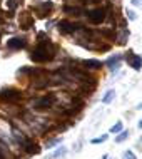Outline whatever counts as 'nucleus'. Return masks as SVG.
<instances>
[{
	"instance_id": "8",
	"label": "nucleus",
	"mask_w": 142,
	"mask_h": 159,
	"mask_svg": "<svg viewBox=\"0 0 142 159\" xmlns=\"http://www.w3.org/2000/svg\"><path fill=\"white\" fill-rule=\"evenodd\" d=\"M7 45L10 47V49H24V47L27 45V40H25V39L15 37V39H10V40L7 42Z\"/></svg>"
},
{
	"instance_id": "18",
	"label": "nucleus",
	"mask_w": 142,
	"mask_h": 159,
	"mask_svg": "<svg viewBox=\"0 0 142 159\" xmlns=\"http://www.w3.org/2000/svg\"><path fill=\"white\" fill-rule=\"evenodd\" d=\"M62 154H65V149H59L55 154H52V157H59V156H62Z\"/></svg>"
},
{
	"instance_id": "16",
	"label": "nucleus",
	"mask_w": 142,
	"mask_h": 159,
	"mask_svg": "<svg viewBox=\"0 0 142 159\" xmlns=\"http://www.w3.org/2000/svg\"><path fill=\"white\" fill-rule=\"evenodd\" d=\"M107 139H109V136L104 134V136H100V137H95V139H92L90 143H92V144H100V143H105Z\"/></svg>"
},
{
	"instance_id": "12",
	"label": "nucleus",
	"mask_w": 142,
	"mask_h": 159,
	"mask_svg": "<svg viewBox=\"0 0 142 159\" xmlns=\"http://www.w3.org/2000/svg\"><path fill=\"white\" fill-rule=\"evenodd\" d=\"M64 12H69V14H74V15H80L82 14V10L80 8H77V7H64Z\"/></svg>"
},
{
	"instance_id": "11",
	"label": "nucleus",
	"mask_w": 142,
	"mask_h": 159,
	"mask_svg": "<svg viewBox=\"0 0 142 159\" xmlns=\"http://www.w3.org/2000/svg\"><path fill=\"white\" fill-rule=\"evenodd\" d=\"M119 61H120L119 55H115V57H110L109 61H107V66L112 69V70H114V69H119Z\"/></svg>"
},
{
	"instance_id": "10",
	"label": "nucleus",
	"mask_w": 142,
	"mask_h": 159,
	"mask_svg": "<svg viewBox=\"0 0 142 159\" xmlns=\"http://www.w3.org/2000/svg\"><path fill=\"white\" fill-rule=\"evenodd\" d=\"M114 97H115V91H114V89H109V91L105 92V96L102 97V102H104V104H109Z\"/></svg>"
},
{
	"instance_id": "7",
	"label": "nucleus",
	"mask_w": 142,
	"mask_h": 159,
	"mask_svg": "<svg viewBox=\"0 0 142 159\" xmlns=\"http://www.w3.org/2000/svg\"><path fill=\"white\" fill-rule=\"evenodd\" d=\"M22 148H25V151H27L29 154H38L40 152V146H38L37 143H33L32 139H29V137L24 141Z\"/></svg>"
},
{
	"instance_id": "4",
	"label": "nucleus",
	"mask_w": 142,
	"mask_h": 159,
	"mask_svg": "<svg viewBox=\"0 0 142 159\" xmlns=\"http://www.w3.org/2000/svg\"><path fill=\"white\" fill-rule=\"evenodd\" d=\"M59 29H60V32H64V34H72V32L80 30V25L74 24V22H69V20H60Z\"/></svg>"
},
{
	"instance_id": "5",
	"label": "nucleus",
	"mask_w": 142,
	"mask_h": 159,
	"mask_svg": "<svg viewBox=\"0 0 142 159\" xmlns=\"http://www.w3.org/2000/svg\"><path fill=\"white\" fill-rule=\"evenodd\" d=\"M104 19H105V10H104V8H95V10H92V12L89 14V20H90L94 25L100 24Z\"/></svg>"
},
{
	"instance_id": "9",
	"label": "nucleus",
	"mask_w": 142,
	"mask_h": 159,
	"mask_svg": "<svg viewBox=\"0 0 142 159\" xmlns=\"http://www.w3.org/2000/svg\"><path fill=\"white\" fill-rule=\"evenodd\" d=\"M84 66L87 67V69H100L102 67V62L94 61V59H89V61H84Z\"/></svg>"
},
{
	"instance_id": "24",
	"label": "nucleus",
	"mask_w": 142,
	"mask_h": 159,
	"mask_svg": "<svg viewBox=\"0 0 142 159\" xmlns=\"http://www.w3.org/2000/svg\"><path fill=\"white\" fill-rule=\"evenodd\" d=\"M102 159H110V157H109V156H107V154H105V156H104V157H102Z\"/></svg>"
},
{
	"instance_id": "15",
	"label": "nucleus",
	"mask_w": 142,
	"mask_h": 159,
	"mask_svg": "<svg viewBox=\"0 0 142 159\" xmlns=\"http://www.w3.org/2000/svg\"><path fill=\"white\" fill-rule=\"evenodd\" d=\"M120 131H122V122H115L114 124V126L112 127H110V132H112V134H117V132H120Z\"/></svg>"
},
{
	"instance_id": "21",
	"label": "nucleus",
	"mask_w": 142,
	"mask_h": 159,
	"mask_svg": "<svg viewBox=\"0 0 142 159\" xmlns=\"http://www.w3.org/2000/svg\"><path fill=\"white\" fill-rule=\"evenodd\" d=\"M139 129H142V119H140V121H139Z\"/></svg>"
},
{
	"instance_id": "17",
	"label": "nucleus",
	"mask_w": 142,
	"mask_h": 159,
	"mask_svg": "<svg viewBox=\"0 0 142 159\" xmlns=\"http://www.w3.org/2000/svg\"><path fill=\"white\" fill-rule=\"evenodd\" d=\"M122 159H137V157H135V154L132 151H126L122 154Z\"/></svg>"
},
{
	"instance_id": "6",
	"label": "nucleus",
	"mask_w": 142,
	"mask_h": 159,
	"mask_svg": "<svg viewBox=\"0 0 142 159\" xmlns=\"http://www.w3.org/2000/svg\"><path fill=\"white\" fill-rule=\"evenodd\" d=\"M126 59H127V62L131 64L132 69L140 70V67H142V57H140V55H134L132 52H129V54L126 55Z\"/></svg>"
},
{
	"instance_id": "20",
	"label": "nucleus",
	"mask_w": 142,
	"mask_h": 159,
	"mask_svg": "<svg viewBox=\"0 0 142 159\" xmlns=\"http://www.w3.org/2000/svg\"><path fill=\"white\" fill-rule=\"evenodd\" d=\"M132 3L137 5V7H142V0H132Z\"/></svg>"
},
{
	"instance_id": "23",
	"label": "nucleus",
	"mask_w": 142,
	"mask_h": 159,
	"mask_svg": "<svg viewBox=\"0 0 142 159\" xmlns=\"http://www.w3.org/2000/svg\"><path fill=\"white\" fill-rule=\"evenodd\" d=\"M0 14H2V12H0ZM3 22V19H2V15H0V24H2Z\"/></svg>"
},
{
	"instance_id": "1",
	"label": "nucleus",
	"mask_w": 142,
	"mask_h": 159,
	"mask_svg": "<svg viewBox=\"0 0 142 159\" xmlns=\"http://www.w3.org/2000/svg\"><path fill=\"white\" fill-rule=\"evenodd\" d=\"M54 45L52 42L47 39L44 40L42 44H38L35 49L32 50V54H30V59H32L33 62H45V61H52L54 59Z\"/></svg>"
},
{
	"instance_id": "14",
	"label": "nucleus",
	"mask_w": 142,
	"mask_h": 159,
	"mask_svg": "<svg viewBox=\"0 0 142 159\" xmlns=\"http://www.w3.org/2000/svg\"><path fill=\"white\" fill-rule=\"evenodd\" d=\"M60 143H62V137H57V139H52V141H49V143H45V148L50 149V148H54V146H57Z\"/></svg>"
},
{
	"instance_id": "3",
	"label": "nucleus",
	"mask_w": 142,
	"mask_h": 159,
	"mask_svg": "<svg viewBox=\"0 0 142 159\" xmlns=\"http://www.w3.org/2000/svg\"><path fill=\"white\" fill-rule=\"evenodd\" d=\"M54 104H55V96L54 94H49V96L37 99V101L33 102V109L35 111H45V109H50Z\"/></svg>"
},
{
	"instance_id": "2",
	"label": "nucleus",
	"mask_w": 142,
	"mask_h": 159,
	"mask_svg": "<svg viewBox=\"0 0 142 159\" xmlns=\"http://www.w3.org/2000/svg\"><path fill=\"white\" fill-rule=\"evenodd\" d=\"M0 99L5 102H10V104H15V102H19L20 99H22V92L19 91V89H3V91H0Z\"/></svg>"
},
{
	"instance_id": "22",
	"label": "nucleus",
	"mask_w": 142,
	"mask_h": 159,
	"mask_svg": "<svg viewBox=\"0 0 142 159\" xmlns=\"http://www.w3.org/2000/svg\"><path fill=\"white\" fill-rule=\"evenodd\" d=\"M137 109H142V102H140V104H139V106H137Z\"/></svg>"
},
{
	"instance_id": "19",
	"label": "nucleus",
	"mask_w": 142,
	"mask_h": 159,
	"mask_svg": "<svg viewBox=\"0 0 142 159\" xmlns=\"http://www.w3.org/2000/svg\"><path fill=\"white\" fill-rule=\"evenodd\" d=\"M127 15H129V19H131V20H135V14L132 10H127Z\"/></svg>"
},
{
	"instance_id": "13",
	"label": "nucleus",
	"mask_w": 142,
	"mask_h": 159,
	"mask_svg": "<svg viewBox=\"0 0 142 159\" xmlns=\"http://www.w3.org/2000/svg\"><path fill=\"white\" fill-rule=\"evenodd\" d=\"M127 137H129V131H120V134L115 137V143H124Z\"/></svg>"
}]
</instances>
